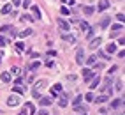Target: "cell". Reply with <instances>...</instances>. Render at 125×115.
<instances>
[{
  "instance_id": "cell-1",
  "label": "cell",
  "mask_w": 125,
  "mask_h": 115,
  "mask_svg": "<svg viewBox=\"0 0 125 115\" xmlns=\"http://www.w3.org/2000/svg\"><path fill=\"white\" fill-rule=\"evenodd\" d=\"M7 104H9V106H18L20 104V97L16 96V94L9 96V97H7Z\"/></svg>"
},
{
  "instance_id": "cell-2",
  "label": "cell",
  "mask_w": 125,
  "mask_h": 115,
  "mask_svg": "<svg viewBox=\"0 0 125 115\" xmlns=\"http://www.w3.org/2000/svg\"><path fill=\"white\" fill-rule=\"evenodd\" d=\"M62 39L67 41V43H71V44H76V37H74L72 34H69V32H63V34H62Z\"/></svg>"
},
{
  "instance_id": "cell-3",
  "label": "cell",
  "mask_w": 125,
  "mask_h": 115,
  "mask_svg": "<svg viewBox=\"0 0 125 115\" xmlns=\"http://www.w3.org/2000/svg\"><path fill=\"white\" fill-rule=\"evenodd\" d=\"M76 62H78V64H83V62H85V51H83V48H79V50L76 51Z\"/></svg>"
},
{
  "instance_id": "cell-4",
  "label": "cell",
  "mask_w": 125,
  "mask_h": 115,
  "mask_svg": "<svg viewBox=\"0 0 125 115\" xmlns=\"http://www.w3.org/2000/svg\"><path fill=\"white\" fill-rule=\"evenodd\" d=\"M56 23H58V27H60V30H63V32H67V30H69V23L65 21V20L58 18V20H56Z\"/></svg>"
},
{
  "instance_id": "cell-5",
  "label": "cell",
  "mask_w": 125,
  "mask_h": 115,
  "mask_svg": "<svg viewBox=\"0 0 125 115\" xmlns=\"http://www.w3.org/2000/svg\"><path fill=\"white\" fill-rule=\"evenodd\" d=\"M51 103H53L51 97H39V104H41V106H49Z\"/></svg>"
},
{
  "instance_id": "cell-6",
  "label": "cell",
  "mask_w": 125,
  "mask_h": 115,
  "mask_svg": "<svg viewBox=\"0 0 125 115\" xmlns=\"http://www.w3.org/2000/svg\"><path fill=\"white\" fill-rule=\"evenodd\" d=\"M101 43H102V39H101V37L92 39V41H90V48H92V50H95V48H99V44H101Z\"/></svg>"
},
{
  "instance_id": "cell-7",
  "label": "cell",
  "mask_w": 125,
  "mask_h": 115,
  "mask_svg": "<svg viewBox=\"0 0 125 115\" xmlns=\"http://www.w3.org/2000/svg\"><path fill=\"white\" fill-rule=\"evenodd\" d=\"M67 103H69V96L67 94H62V97H60V101H58V106H67Z\"/></svg>"
},
{
  "instance_id": "cell-8",
  "label": "cell",
  "mask_w": 125,
  "mask_h": 115,
  "mask_svg": "<svg viewBox=\"0 0 125 115\" xmlns=\"http://www.w3.org/2000/svg\"><path fill=\"white\" fill-rule=\"evenodd\" d=\"M92 76H94V73H92L90 69H83V78H85V81H90Z\"/></svg>"
},
{
  "instance_id": "cell-9",
  "label": "cell",
  "mask_w": 125,
  "mask_h": 115,
  "mask_svg": "<svg viewBox=\"0 0 125 115\" xmlns=\"http://www.w3.org/2000/svg\"><path fill=\"white\" fill-rule=\"evenodd\" d=\"M39 67H41V62H39V60H34V62L28 64V71H35V69H39Z\"/></svg>"
},
{
  "instance_id": "cell-10",
  "label": "cell",
  "mask_w": 125,
  "mask_h": 115,
  "mask_svg": "<svg viewBox=\"0 0 125 115\" xmlns=\"http://www.w3.org/2000/svg\"><path fill=\"white\" fill-rule=\"evenodd\" d=\"M46 85H48V81H46V80H39V81H37V83L34 85V87H35L34 90H41V89H44Z\"/></svg>"
},
{
  "instance_id": "cell-11",
  "label": "cell",
  "mask_w": 125,
  "mask_h": 115,
  "mask_svg": "<svg viewBox=\"0 0 125 115\" xmlns=\"http://www.w3.org/2000/svg\"><path fill=\"white\" fill-rule=\"evenodd\" d=\"M107 7H109V2H107V0H101V2H99V11H106Z\"/></svg>"
},
{
  "instance_id": "cell-12",
  "label": "cell",
  "mask_w": 125,
  "mask_h": 115,
  "mask_svg": "<svg viewBox=\"0 0 125 115\" xmlns=\"http://www.w3.org/2000/svg\"><path fill=\"white\" fill-rule=\"evenodd\" d=\"M74 23H78V27L83 28V30H90V27H88L86 21H78V20H74Z\"/></svg>"
},
{
  "instance_id": "cell-13",
  "label": "cell",
  "mask_w": 125,
  "mask_h": 115,
  "mask_svg": "<svg viewBox=\"0 0 125 115\" xmlns=\"http://www.w3.org/2000/svg\"><path fill=\"white\" fill-rule=\"evenodd\" d=\"M62 92V85L60 83H55L53 85V92H51V96H56V94H60Z\"/></svg>"
},
{
  "instance_id": "cell-14",
  "label": "cell",
  "mask_w": 125,
  "mask_h": 115,
  "mask_svg": "<svg viewBox=\"0 0 125 115\" xmlns=\"http://www.w3.org/2000/svg\"><path fill=\"white\" fill-rule=\"evenodd\" d=\"M12 90H14V94H25V92H27V89H25V87H20V85L12 87Z\"/></svg>"
},
{
  "instance_id": "cell-15",
  "label": "cell",
  "mask_w": 125,
  "mask_h": 115,
  "mask_svg": "<svg viewBox=\"0 0 125 115\" xmlns=\"http://www.w3.org/2000/svg\"><path fill=\"white\" fill-rule=\"evenodd\" d=\"M25 106H27V110H28V115H35V106L32 103H27Z\"/></svg>"
},
{
  "instance_id": "cell-16",
  "label": "cell",
  "mask_w": 125,
  "mask_h": 115,
  "mask_svg": "<svg viewBox=\"0 0 125 115\" xmlns=\"http://www.w3.org/2000/svg\"><path fill=\"white\" fill-rule=\"evenodd\" d=\"M120 30H122V25H113V28H111V36H118Z\"/></svg>"
},
{
  "instance_id": "cell-17",
  "label": "cell",
  "mask_w": 125,
  "mask_h": 115,
  "mask_svg": "<svg viewBox=\"0 0 125 115\" xmlns=\"http://www.w3.org/2000/svg\"><path fill=\"white\" fill-rule=\"evenodd\" d=\"M94 101H95V103H106V101H107V96H106V94H101V96H97Z\"/></svg>"
},
{
  "instance_id": "cell-18",
  "label": "cell",
  "mask_w": 125,
  "mask_h": 115,
  "mask_svg": "<svg viewBox=\"0 0 125 115\" xmlns=\"http://www.w3.org/2000/svg\"><path fill=\"white\" fill-rule=\"evenodd\" d=\"M0 78H2V81L9 83V81H11V73H2V76H0Z\"/></svg>"
},
{
  "instance_id": "cell-19",
  "label": "cell",
  "mask_w": 125,
  "mask_h": 115,
  "mask_svg": "<svg viewBox=\"0 0 125 115\" xmlns=\"http://www.w3.org/2000/svg\"><path fill=\"white\" fill-rule=\"evenodd\" d=\"M83 13H85L86 16H92V14H94V7H90V5H86V7H83Z\"/></svg>"
},
{
  "instance_id": "cell-20",
  "label": "cell",
  "mask_w": 125,
  "mask_h": 115,
  "mask_svg": "<svg viewBox=\"0 0 125 115\" xmlns=\"http://www.w3.org/2000/svg\"><path fill=\"white\" fill-rule=\"evenodd\" d=\"M25 50V43H23V41H20V43H16V51H18V53H21Z\"/></svg>"
},
{
  "instance_id": "cell-21",
  "label": "cell",
  "mask_w": 125,
  "mask_h": 115,
  "mask_svg": "<svg viewBox=\"0 0 125 115\" xmlns=\"http://www.w3.org/2000/svg\"><path fill=\"white\" fill-rule=\"evenodd\" d=\"M30 7H32V11H34V14H35L34 18L39 20V18H41V11H39V7H37V5H30Z\"/></svg>"
},
{
  "instance_id": "cell-22",
  "label": "cell",
  "mask_w": 125,
  "mask_h": 115,
  "mask_svg": "<svg viewBox=\"0 0 125 115\" xmlns=\"http://www.w3.org/2000/svg\"><path fill=\"white\" fill-rule=\"evenodd\" d=\"M99 81H101V78H99V76H95V78H94V81H92V83H90V89H92V90H94V89H97Z\"/></svg>"
},
{
  "instance_id": "cell-23",
  "label": "cell",
  "mask_w": 125,
  "mask_h": 115,
  "mask_svg": "<svg viewBox=\"0 0 125 115\" xmlns=\"http://www.w3.org/2000/svg\"><path fill=\"white\" fill-rule=\"evenodd\" d=\"M11 11H12V7H11L9 4H7V5H4V7H2V14H9Z\"/></svg>"
},
{
  "instance_id": "cell-24",
  "label": "cell",
  "mask_w": 125,
  "mask_h": 115,
  "mask_svg": "<svg viewBox=\"0 0 125 115\" xmlns=\"http://www.w3.org/2000/svg\"><path fill=\"white\" fill-rule=\"evenodd\" d=\"M106 51H107V53H115V51H116V44H107Z\"/></svg>"
},
{
  "instance_id": "cell-25",
  "label": "cell",
  "mask_w": 125,
  "mask_h": 115,
  "mask_svg": "<svg viewBox=\"0 0 125 115\" xmlns=\"http://www.w3.org/2000/svg\"><path fill=\"white\" fill-rule=\"evenodd\" d=\"M120 104H123V99H115V101L111 103V106H113V108H118Z\"/></svg>"
},
{
  "instance_id": "cell-26",
  "label": "cell",
  "mask_w": 125,
  "mask_h": 115,
  "mask_svg": "<svg viewBox=\"0 0 125 115\" xmlns=\"http://www.w3.org/2000/svg\"><path fill=\"white\" fill-rule=\"evenodd\" d=\"M81 101H83V96L79 94V96H76V99L72 101V104H74V106H79V103H81Z\"/></svg>"
},
{
  "instance_id": "cell-27",
  "label": "cell",
  "mask_w": 125,
  "mask_h": 115,
  "mask_svg": "<svg viewBox=\"0 0 125 115\" xmlns=\"http://www.w3.org/2000/svg\"><path fill=\"white\" fill-rule=\"evenodd\" d=\"M30 34H32V28H27V30L20 32V37H27V36H30Z\"/></svg>"
},
{
  "instance_id": "cell-28",
  "label": "cell",
  "mask_w": 125,
  "mask_h": 115,
  "mask_svg": "<svg viewBox=\"0 0 125 115\" xmlns=\"http://www.w3.org/2000/svg\"><path fill=\"white\" fill-rule=\"evenodd\" d=\"M95 59H97L95 55H92V57H88V60H86V64H88V65H94V64H95Z\"/></svg>"
},
{
  "instance_id": "cell-29",
  "label": "cell",
  "mask_w": 125,
  "mask_h": 115,
  "mask_svg": "<svg viewBox=\"0 0 125 115\" xmlns=\"http://www.w3.org/2000/svg\"><path fill=\"white\" fill-rule=\"evenodd\" d=\"M116 20H118V21H122V25H123V21H125V14H123V13L116 14Z\"/></svg>"
},
{
  "instance_id": "cell-30",
  "label": "cell",
  "mask_w": 125,
  "mask_h": 115,
  "mask_svg": "<svg viewBox=\"0 0 125 115\" xmlns=\"http://www.w3.org/2000/svg\"><path fill=\"white\" fill-rule=\"evenodd\" d=\"M23 20H27V21H35L34 16H30V14H23Z\"/></svg>"
},
{
  "instance_id": "cell-31",
  "label": "cell",
  "mask_w": 125,
  "mask_h": 115,
  "mask_svg": "<svg viewBox=\"0 0 125 115\" xmlns=\"http://www.w3.org/2000/svg\"><path fill=\"white\" fill-rule=\"evenodd\" d=\"M11 73H12V75H16V76H20V75H21L20 67H12V69H11Z\"/></svg>"
},
{
  "instance_id": "cell-32",
  "label": "cell",
  "mask_w": 125,
  "mask_h": 115,
  "mask_svg": "<svg viewBox=\"0 0 125 115\" xmlns=\"http://www.w3.org/2000/svg\"><path fill=\"white\" fill-rule=\"evenodd\" d=\"M101 25H102V27H107V25H109V18H104V20L101 21Z\"/></svg>"
},
{
  "instance_id": "cell-33",
  "label": "cell",
  "mask_w": 125,
  "mask_h": 115,
  "mask_svg": "<svg viewBox=\"0 0 125 115\" xmlns=\"http://www.w3.org/2000/svg\"><path fill=\"white\" fill-rule=\"evenodd\" d=\"M85 99H86V101H94V94H92V92H88V94L85 96Z\"/></svg>"
},
{
  "instance_id": "cell-34",
  "label": "cell",
  "mask_w": 125,
  "mask_h": 115,
  "mask_svg": "<svg viewBox=\"0 0 125 115\" xmlns=\"http://www.w3.org/2000/svg\"><path fill=\"white\" fill-rule=\"evenodd\" d=\"M5 44H7V39L0 36V46H5Z\"/></svg>"
},
{
  "instance_id": "cell-35",
  "label": "cell",
  "mask_w": 125,
  "mask_h": 115,
  "mask_svg": "<svg viewBox=\"0 0 125 115\" xmlns=\"http://www.w3.org/2000/svg\"><path fill=\"white\" fill-rule=\"evenodd\" d=\"M32 5V0H23V7H30Z\"/></svg>"
},
{
  "instance_id": "cell-36",
  "label": "cell",
  "mask_w": 125,
  "mask_h": 115,
  "mask_svg": "<svg viewBox=\"0 0 125 115\" xmlns=\"http://www.w3.org/2000/svg\"><path fill=\"white\" fill-rule=\"evenodd\" d=\"M62 14H65V16H69V9H67V7H65V5L62 7Z\"/></svg>"
},
{
  "instance_id": "cell-37",
  "label": "cell",
  "mask_w": 125,
  "mask_h": 115,
  "mask_svg": "<svg viewBox=\"0 0 125 115\" xmlns=\"http://www.w3.org/2000/svg\"><path fill=\"white\" fill-rule=\"evenodd\" d=\"M123 89V83L122 81H116V90H122Z\"/></svg>"
},
{
  "instance_id": "cell-38",
  "label": "cell",
  "mask_w": 125,
  "mask_h": 115,
  "mask_svg": "<svg viewBox=\"0 0 125 115\" xmlns=\"http://www.w3.org/2000/svg\"><path fill=\"white\" fill-rule=\"evenodd\" d=\"M18 115H28V110H27V106H25V108H23V110H21Z\"/></svg>"
},
{
  "instance_id": "cell-39",
  "label": "cell",
  "mask_w": 125,
  "mask_h": 115,
  "mask_svg": "<svg viewBox=\"0 0 125 115\" xmlns=\"http://www.w3.org/2000/svg\"><path fill=\"white\" fill-rule=\"evenodd\" d=\"M46 67H53V60H46Z\"/></svg>"
},
{
  "instance_id": "cell-40",
  "label": "cell",
  "mask_w": 125,
  "mask_h": 115,
  "mask_svg": "<svg viewBox=\"0 0 125 115\" xmlns=\"http://www.w3.org/2000/svg\"><path fill=\"white\" fill-rule=\"evenodd\" d=\"M21 83H23V78L18 76V80H16V85H21Z\"/></svg>"
},
{
  "instance_id": "cell-41",
  "label": "cell",
  "mask_w": 125,
  "mask_h": 115,
  "mask_svg": "<svg viewBox=\"0 0 125 115\" xmlns=\"http://www.w3.org/2000/svg\"><path fill=\"white\" fill-rule=\"evenodd\" d=\"M118 57H120V59H123V57H125V51H123V50H120V51H118Z\"/></svg>"
},
{
  "instance_id": "cell-42",
  "label": "cell",
  "mask_w": 125,
  "mask_h": 115,
  "mask_svg": "<svg viewBox=\"0 0 125 115\" xmlns=\"http://www.w3.org/2000/svg\"><path fill=\"white\" fill-rule=\"evenodd\" d=\"M37 115H49V113H48V112H46V110H41V112H39V113H37Z\"/></svg>"
},
{
  "instance_id": "cell-43",
  "label": "cell",
  "mask_w": 125,
  "mask_h": 115,
  "mask_svg": "<svg viewBox=\"0 0 125 115\" xmlns=\"http://www.w3.org/2000/svg\"><path fill=\"white\" fill-rule=\"evenodd\" d=\"M62 2H67V4H74V0H62Z\"/></svg>"
},
{
  "instance_id": "cell-44",
  "label": "cell",
  "mask_w": 125,
  "mask_h": 115,
  "mask_svg": "<svg viewBox=\"0 0 125 115\" xmlns=\"http://www.w3.org/2000/svg\"><path fill=\"white\" fill-rule=\"evenodd\" d=\"M0 64H2V53H0Z\"/></svg>"
}]
</instances>
